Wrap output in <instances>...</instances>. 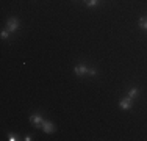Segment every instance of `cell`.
I'll return each instance as SVG.
<instances>
[{
    "instance_id": "6da1fadb",
    "label": "cell",
    "mask_w": 147,
    "mask_h": 141,
    "mask_svg": "<svg viewBox=\"0 0 147 141\" xmlns=\"http://www.w3.org/2000/svg\"><path fill=\"white\" fill-rule=\"evenodd\" d=\"M17 28H19V20H17V17H9L8 24H6V30H8L9 33H13Z\"/></svg>"
},
{
    "instance_id": "7a4b0ae2",
    "label": "cell",
    "mask_w": 147,
    "mask_h": 141,
    "mask_svg": "<svg viewBox=\"0 0 147 141\" xmlns=\"http://www.w3.org/2000/svg\"><path fill=\"white\" fill-rule=\"evenodd\" d=\"M133 105V99L131 97H124L121 102H119V107L122 108V110H130Z\"/></svg>"
},
{
    "instance_id": "3957f363",
    "label": "cell",
    "mask_w": 147,
    "mask_h": 141,
    "mask_svg": "<svg viewBox=\"0 0 147 141\" xmlns=\"http://www.w3.org/2000/svg\"><path fill=\"white\" fill-rule=\"evenodd\" d=\"M30 122H31V124H33L34 127H42L44 119L41 118L39 115H31V116H30Z\"/></svg>"
},
{
    "instance_id": "277c9868",
    "label": "cell",
    "mask_w": 147,
    "mask_h": 141,
    "mask_svg": "<svg viewBox=\"0 0 147 141\" xmlns=\"http://www.w3.org/2000/svg\"><path fill=\"white\" fill-rule=\"evenodd\" d=\"M42 130L45 133H53L55 132V125L52 124L50 121H44V124H42Z\"/></svg>"
},
{
    "instance_id": "5b68a950",
    "label": "cell",
    "mask_w": 147,
    "mask_h": 141,
    "mask_svg": "<svg viewBox=\"0 0 147 141\" xmlns=\"http://www.w3.org/2000/svg\"><path fill=\"white\" fill-rule=\"evenodd\" d=\"M75 74H77V75H85V74H88V68H86L85 64L75 66Z\"/></svg>"
},
{
    "instance_id": "8992f818",
    "label": "cell",
    "mask_w": 147,
    "mask_h": 141,
    "mask_svg": "<svg viewBox=\"0 0 147 141\" xmlns=\"http://www.w3.org/2000/svg\"><path fill=\"white\" fill-rule=\"evenodd\" d=\"M139 27L147 31V17H141V19H139Z\"/></svg>"
},
{
    "instance_id": "52a82bcc",
    "label": "cell",
    "mask_w": 147,
    "mask_h": 141,
    "mask_svg": "<svg viewBox=\"0 0 147 141\" xmlns=\"http://www.w3.org/2000/svg\"><path fill=\"white\" fill-rule=\"evenodd\" d=\"M136 96H138V88H131V89L130 91H128V97H136Z\"/></svg>"
},
{
    "instance_id": "ba28073f",
    "label": "cell",
    "mask_w": 147,
    "mask_h": 141,
    "mask_svg": "<svg viewBox=\"0 0 147 141\" xmlns=\"http://www.w3.org/2000/svg\"><path fill=\"white\" fill-rule=\"evenodd\" d=\"M86 5L88 6H97L99 5V0H86Z\"/></svg>"
},
{
    "instance_id": "9c48e42d",
    "label": "cell",
    "mask_w": 147,
    "mask_h": 141,
    "mask_svg": "<svg viewBox=\"0 0 147 141\" xmlns=\"http://www.w3.org/2000/svg\"><path fill=\"white\" fill-rule=\"evenodd\" d=\"M0 36H2V39H6V38L9 36V31L8 30H3L2 33H0Z\"/></svg>"
},
{
    "instance_id": "30bf717a",
    "label": "cell",
    "mask_w": 147,
    "mask_h": 141,
    "mask_svg": "<svg viewBox=\"0 0 147 141\" xmlns=\"http://www.w3.org/2000/svg\"><path fill=\"white\" fill-rule=\"evenodd\" d=\"M8 140L9 141H16L17 140V135H14V133H8Z\"/></svg>"
},
{
    "instance_id": "8fae6325",
    "label": "cell",
    "mask_w": 147,
    "mask_h": 141,
    "mask_svg": "<svg viewBox=\"0 0 147 141\" xmlns=\"http://www.w3.org/2000/svg\"><path fill=\"white\" fill-rule=\"evenodd\" d=\"M88 75H92V77H94V75H97V70H96V69H89V68H88Z\"/></svg>"
}]
</instances>
